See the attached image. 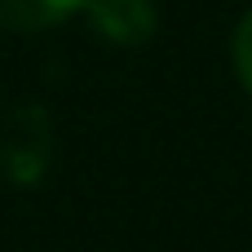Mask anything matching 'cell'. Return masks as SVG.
<instances>
[{"instance_id":"cell-1","label":"cell","mask_w":252,"mask_h":252,"mask_svg":"<svg viewBox=\"0 0 252 252\" xmlns=\"http://www.w3.org/2000/svg\"><path fill=\"white\" fill-rule=\"evenodd\" d=\"M89 27L111 44H146L159 31L155 0H84Z\"/></svg>"},{"instance_id":"cell-2","label":"cell","mask_w":252,"mask_h":252,"mask_svg":"<svg viewBox=\"0 0 252 252\" xmlns=\"http://www.w3.org/2000/svg\"><path fill=\"white\" fill-rule=\"evenodd\" d=\"M80 9H84V0H0V27L31 35V31H49V27L66 22Z\"/></svg>"},{"instance_id":"cell-3","label":"cell","mask_w":252,"mask_h":252,"mask_svg":"<svg viewBox=\"0 0 252 252\" xmlns=\"http://www.w3.org/2000/svg\"><path fill=\"white\" fill-rule=\"evenodd\" d=\"M230 58H235V75H239V84L252 93V9L239 18V27H235V44H230Z\"/></svg>"}]
</instances>
